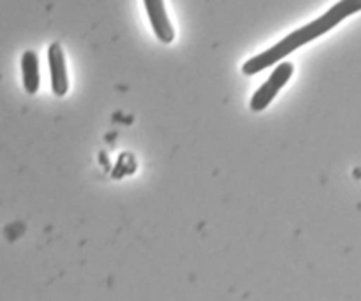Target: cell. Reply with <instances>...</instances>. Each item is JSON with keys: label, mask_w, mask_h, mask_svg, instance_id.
<instances>
[{"label": "cell", "mask_w": 361, "mask_h": 301, "mask_svg": "<svg viewBox=\"0 0 361 301\" xmlns=\"http://www.w3.org/2000/svg\"><path fill=\"white\" fill-rule=\"evenodd\" d=\"M358 11H361V0H341V2L334 4V6H331L326 13L321 14L319 18H316V20L310 21V23L303 25V27L296 28L295 32L286 35V37L282 39V41H279L277 44L268 48L267 51L259 53V55L247 60L242 67L243 74L252 76V74L261 73V70L274 66V63L282 62V59L288 56L289 53L295 51L296 48H300V46L317 39L319 35L330 32L335 25L344 21L345 18H349L351 14H356Z\"/></svg>", "instance_id": "cell-1"}, {"label": "cell", "mask_w": 361, "mask_h": 301, "mask_svg": "<svg viewBox=\"0 0 361 301\" xmlns=\"http://www.w3.org/2000/svg\"><path fill=\"white\" fill-rule=\"evenodd\" d=\"M293 70H295V67H293L291 62L279 63L274 69V73L270 74V78H268V80L261 85L259 90L252 95V99H250V109H252L254 113H259L263 111V109H267L268 106L271 104V101L275 99V95H277L279 92L282 90V87L291 80Z\"/></svg>", "instance_id": "cell-2"}, {"label": "cell", "mask_w": 361, "mask_h": 301, "mask_svg": "<svg viewBox=\"0 0 361 301\" xmlns=\"http://www.w3.org/2000/svg\"><path fill=\"white\" fill-rule=\"evenodd\" d=\"M48 62H49V74H51L53 94L62 97V95L67 94V88H69V78H67L66 56H63L60 42H51V44H49Z\"/></svg>", "instance_id": "cell-3"}, {"label": "cell", "mask_w": 361, "mask_h": 301, "mask_svg": "<svg viewBox=\"0 0 361 301\" xmlns=\"http://www.w3.org/2000/svg\"><path fill=\"white\" fill-rule=\"evenodd\" d=\"M145 9H147L148 18H150V23L155 35L162 42H166V44L173 42V39H175V28H173L171 21H169L168 13H166V4L159 2V0H148V2H145Z\"/></svg>", "instance_id": "cell-4"}, {"label": "cell", "mask_w": 361, "mask_h": 301, "mask_svg": "<svg viewBox=\"0 0 361 301\" xmlns=\"http://www.w3.org/2000/svg\"><path fill=\"white\" fill-rule=\"evenodd\" d=\"M21 74H23L25 92L35 94L41 85V78H39V59L32 49H27L21 56Z\"/></svg>", "instance_id": "cell-5"}]
</instances>
